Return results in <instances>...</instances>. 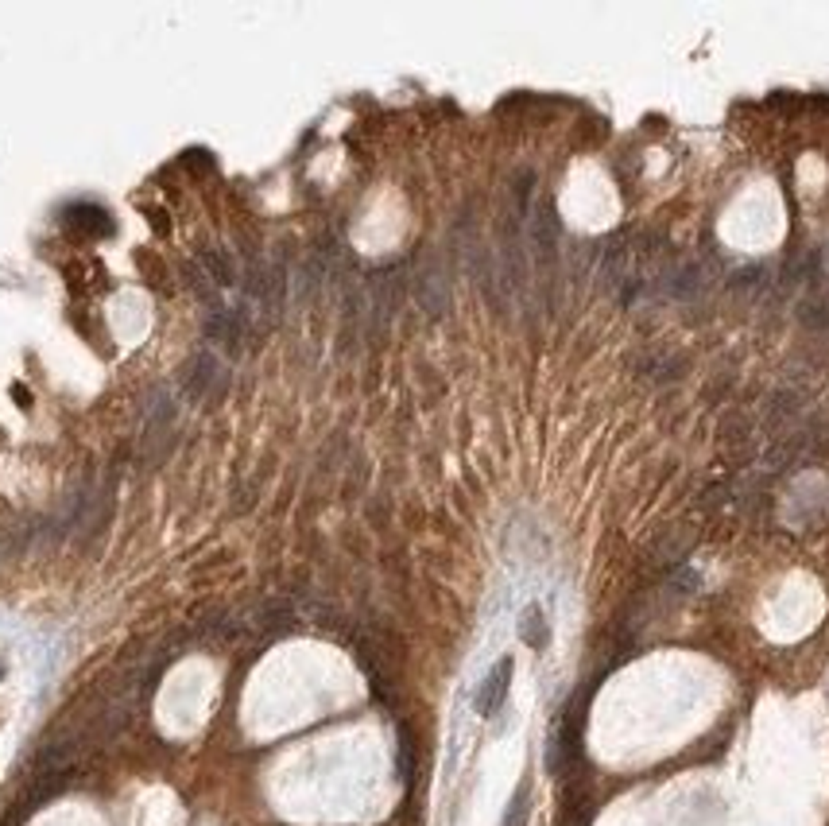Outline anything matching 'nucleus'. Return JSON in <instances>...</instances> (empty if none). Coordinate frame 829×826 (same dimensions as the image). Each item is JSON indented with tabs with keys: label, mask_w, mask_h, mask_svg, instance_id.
<instances>
[{
	"label": "nucleus",
	"mask_w": 829,
	"mask_h": 826,
	"mask_svg": "<svg viewBox=\"0 0 829 826\" xmlns=\"http://www.w3.org/2000/svg\"><path fill=\"white\" fill-rule=\"evenodd\" d=\"M183 392L187 399H214L225 392V369L210 350H198L183 369Z\"/></svg>",
	"instance_id": "1"
},
{
	"label": "nucleus",
	"mask_w": 829,
	"mask_h": 826,
	"mask_svg": "<svg viewBox=\"0 0 829 826\" xmlns=\"http://www.w3.org/2000/svg\"><path fill=\"white\" fill-rule=\"evenodd\" d=\"M414 295H419L423 311L431 318H442L446 307H450V280H446V268L438 264V256H426L414 272Z\"/></svg>",
	"instance_id": "2"
},
{
	"label": "nucleus",
	"mask_w": 829,
	"mask_h": 826,
	"mask_svg": "<svg viewBox=\"0 0 829 826\" xmlns=\"http://www.w3.org/2000/svg\"><path fill=\"white\" fill-rule=\"evenodd\" d=\"M527 237H531V249H535V261L542 268H554V261H559V217H554V202L535 206Z\"/></svg>",
	"instance_id": "3"
},
{
	"label": "nucleus",
	"mask_w": 829,
	"mask_h": 826,
	"mask_svg": "<svg viewBox=\"0 0 829 826\" xmlns=\"http://www.w3.org/2000/svg\"><path fill=\"white\" fill-rule=\"evenodd\" d=\"M205 338L225 345L229 353H241V342H244V315L232 311V307H214L205 311Z\"/></svg>",
	"instance_id": "4"
},
{
	"label": "nucleus",
	"mask_w": 829,
	"mask_h": 826,
	"mask_svg": "<svg viewBox=\"0 0 829 826\" xmlns=\"http://www.w3.org/2000/svg\"><path fill=\"white\" fill-rule=\"evenodd\" d=\"M508 687H512V656H504V660L485 675L481 691H477V714L481 718L496 714V710L504 706V699H508Z\"/></svg>",
	"instance_id": "5"
},
{
	"label": "nucleus",
	"mask_w": 829,
	"mask_h": 826,
	"mask_svg": "<svg viewBox=\"0 0 829 826\" xmlns=\"http://www.w3.org/2000/svg\"><path fill=\"white\" fill-rule=\"evenodd\" d=\"M67 217H70V225L86 229V234H97V237L113 234V222H109V214L101 210V206H70Z\"/></svg>",
	"instance_id": "6"
},
{
	"label": "nucleus",
	"mask_w": 829,
	"mask_h": 826,
	"mask_svg": "<svg viewBox=\"0 0 829 826\" xmlns=\"http://www.w3.org/2000/svg\"><path fill=\"white\" fill-rule=\"evenodd\" d=\"M520 637L527 648H547L551 640V629H547V617H542L539 605H527L524 617H520Z\"/></svg>",
	"instance_id": "7"
},
{
	"label": "nucleus",
	"mask_w": 829,
	"mask_h": 826,
	"mask_svg": "<svg viewBox=\"0 0 829 826\" xmlns=\"http://www.w3.org/2000/svg\"><path fill=\"white\" fill-rule=\"evenodd\" d=\"M202 272L214 280V288H232L237 283V268L222 249H205L202 252Z\"/></svg>",
	"instance_id": "8"
},
{
	"label": "nucleus",
	"mask_w": 829,
	"mask_h": 826,
	"mask_svg": "<svg viewBox=\"0 0 829 826\" xmlns=\"http://www.w3.org/2000/svg\"><path fill=\"white\" fill-rule=\"evenodd\" d=\"M183 280H187V288L198 295L202 303H210V311L214 307H222V299H217V288H214V280L202 272V264H183Z\"/></svg>",
	"instance_id": "9"
},
{
	"label": "nucleus",
	"mask_w": 829,
	"mask_h": 826,
	"mask_svg": "<svg viewBox=\"0 0 829 826\" xmlns=\"http://www.w3.org/2000/svg\"><path fill=\"white\" fill-rule=\"evenodd\" d=\"M527 815H531V784L524 780L515 787L508 811H504V826H527Z\"/></svg>",
	"instance_id": "10"
},
{
	"label": "nucleus",
	"mask_w": 829,
	"mask_h": 826,
	"mask_svg": "<svg viewBox=\"0 0 829 826\" xmlns=\"http://www.w3.org/2000/svg\"><path fill=\"white\" fill-rule=\"evenodd\" d=\"M411 776H414V741L407 730H399V780L411 784Z\"/></svg>",
	"instance_id": "11"
},
{
	"label": "nucleus",
	"mask_w": 829,
	"mask_h": 826,
	"mask_svg": "<svg viewBox=\"0 0 829 826\" xmlns=\"http://www.w3.org/2000/svg\"><path fill=\"white\" fill-rule=\"evenodd\" d=\"M798 318L806 322V326H814V330H822V326H829V303L825 299H818V303H806L798 311Z\"/></svg>",
	"instance_id": "12"
},
{
	"label": "nucleus",
	"mask_w": 829,
	"mask_h": 826,
	"mask_svg": "<svg viewBox=\"0 0 829 826\" xmlns=\"http://www.w3.org/2000/svg\"><path fill=\"white\" fill-rule=\"evenodd\" d=\"M0 675H5V667H0Z\"/></svg>",
	"instance_id": "13"
}]
</instances>
